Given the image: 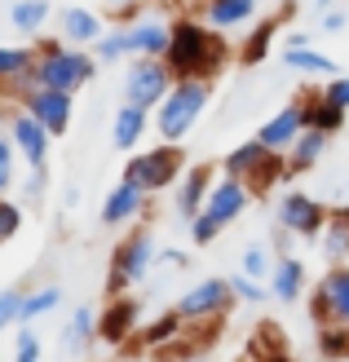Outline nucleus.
Masks as SVG:
<instances>
[{"label":"nucleus","mask_w":349,"mask_h":362,"mask_svg":"<svg viewBox=\"0 0 349 362\" xmlns=\"http://www.w3.org/2000/svg\"><path fill=\"white\" fill-rule=\"evenodd\" d=\"M230 49L222 40V31L199 23V18H177L173 23V40H168V53H164V62L177 80L186 76H199V80H212L217 71L226 66Z\"/></svg>","instance_id":"f257e3e1"},{"label":"nucleus","mask_w":349,"mask_h":362,"mask_svg":"<svg viewBox=\"0 0 349 362\" xmlns=\"http://www.w3.org/2000/svg\"><path fill=\"white\" fill-rule=\"evenodd\" d=\"M98 53H88L80 45H45L35 53V71H31V84H49V88H62V93H80V88L98 76ZM27 84V88H31Z\"/></svg>","instance_id":"f03ea898"},{"label":"nucleus","mask_w":349,"mask_h":362,"mask_svg":"<svg viewBox=\"0 0 349 362\" xmlns=\"http://www.w3.org/2000/svg\"><path fill=\"white\" fill-rule=\"evenodd\" d=\"M208 98H212V80H199V76L173 80L168 98L155 106V133L164 141H181L195 129V119L208 111Z\"/></svg>","instance_id":"7ed1b4c3"},{"label":"nucleus","mask_w":349,"mask_h":362,"mask_svg":"<svg viewBox=\"0 0 349 362\" xmlns=\"http://www.w3.org/2000/svg\"><path fill=\"white\" fill-rule=\"evenodd\" d=\"M155 257H159V243L151 230H133L128 239H120L111 252V265H106V296H124L128 287L146 283L155 269Z\"/></svg>","instance_id":"20e7f679"},{"label":"nucleus","mask_w":349,"mask_h":362,"mask_svg":"<svg viewBox=\"0 0 349 362\" xmlns=\"http://www.w3.org/2000/svg\"><path fill=\"white\" fill-rule=\"evenodd\" d=\"M181 164H186V155H181V141H164V146L155 151H137V155H128V164H124V177L128 181H137V186L146 194H155V190H168Z\"/></svg>","instance_id":"39448f33"},{"label":"nucleus","mask_w":349,"mask_h":362,"mask_svg":"<svg viewBox=\"0 0 349 362\" xmlns=\"http://www.w3.org/2000/svg\"><path fill=\"white\" fill-rule=\"evenodd\" d=\"M173 71L164 58H133L124 71V102H133V106H146V111H155V106L168 98V88H173Z\"/></svg>","instance_id":"423d86ee"},{"label":"nucleus","mask_w":349,"mask_h":362,"mask_svg":"<svg viewBox=\"0 0 349 362\" xmlns=\"http://www.w3.org/2000/svg\"><path fill=\"white\" fill-rule=\"evenodd\" d=\"M234 305L239 300L230 292V279H204V283H195L190 292H181L173 300V310L186 318V322H222Z\"/></svg>","instance_id":"0eeeda50"},{"label":"nucleus","mask_w":349,"mask_h":362,"mask_svg":"<svg viewBox=\"0 0 349 362\" xmlns=\"http://www.w3.org/2000/svg\"><path fill=\"white\" fill-rule=\"evenodd\" d=\"M274 216H279V226H283L287 234H301V239H314V243H319V234H323V226H327V216H332V208H327L323 199L305 194V190H283Z\"/></svg>","instance_id":"6e6552de"},{"label":"nucleus","mask_w":349,"mask_h":362,"mask_svg":"<svg viewBox=\"0 0 349 362\" xmlns=\"http://www.w3.org/2000/svg\"><path fill=\"white\" fill-rule=\"evenodd\" d=\"M18 98H23V111H31L53 137L71 133V119H76V93H62V88H49V84H31Z\"/></svg>","instance_id":"1a4fd4ad"},{"label":"nucleus","mask_w":349,"mask_h":362,"mask_svg":"<svg viewBox=\"0 0 349 362\" xmlns=\"http://www.w3.org/2000/svg\"><path fill=\"white\" fill-rule=\"evenodd\" d=\"M309 318L319 322H349V265H332L319 279V287L309 292Z\"/></svg>","instance_id":"9d476101"},{"label":"nucleus","mask_w":349,"mask_h":362,"mask_svg":"<svg viewBox=\"0 0 349 362\" xmlns=\"http://www.w3.org/2000/svg\"><path fill=\"white\" fill-rule=\"evenodd\" d=\"M252 186H248V177H234V173H226L222 181H212V190H208V204H204V212L212 216L217 226H230V221H239V216L248 212V204H252Z\"/></svg>","instance_id":"9b49d317"},{"label":"nucleus","mask_w":349,"mask_h":362,"mask_svg":"<svg viewBox=\"0 0 349 362\" xmlns=\"http://www.w3.org/2000/svg\"><path fill=\"white\" fill-rule=\"evenodd\" d=\"M142 327V300H133V296H111L106 300V310L98 314V340H106V345H128L133 340V332Z\"/></svg>","instance_id":"f8f14e48"},{"label":"nucleus","mask_w":349,"mask_h":362,"mask_svg":"<svg viewBox=\"0 0 349 362\" xmlns=\"http://www.w3.org/2000/svg\"><path fill=\"white\" fill-rule=\"evenodd\" d=\"M9 137H13V146L23 151V159H27L31 168H40V173L49 168V141H53V133L31 111H18L9 119Z\"/></svg>","instance_id":"ddd939ff"},{"label":"nucleus","mask_w":349,"mask_h":362,"mask_svg":"<svg viewBox=\"0 0 349 362\" xmlns=\"http://www.w3.org/2000/svg\"><path fill=\"white\" fill-rule=\"evenodd\" d=\"M301 133H305V102L297 98V102H287L279 115H270L261 129H256V141L270 146V151H279V155H287L292 141H297Z\"/></svg>","instance_id":"4468645a"},{"label":"nucleus","mask_w":349,"mask_h":362,"mask_svg":"<svg viewBox=\"0 0 349 362\" xmlns=\"http://www.w3.org/2000/svg\"><path fill=\"white\" fill-rule=\"evenodd\" d=\"M142 212H146V190L128 177H120V186L106 190V199H102V226H128Z\"/></svg>","instance_id":"2eb2a0df"},{"label":"nucleus","mask_w":349,"mask_h":362,"mask_svg":"<svg viewBox=\"0 0 349 362\" xmlns=\"http://www.w3.org/2000/svg\"><path fill=\"white\" fill-rule=\"evenodd\" d=\"M128 27V45H133V58H164L173 40V23H159V18H133Z\"/></svg>","instance_id":"dca6fc26"},{"label":"nucleus","mask_w":349,"mask_h":362,"mask_svg":"<svg viewBox=\"0 0 349 362\" xmlns=\"http://www.w3.org/2000/svg\"><path fill=\"white\" fill-rule=\"evenodd\" d=\"M208 190H212V168L208 164L186 168V177H181V186H177V216L181 221H195V216L204 212Z\"/></svg>","instance_id":"f3484780"},{"label":"nucleus","mask_w":349,"mask_h":362,"mask_svg":"<svg viewBox=\"0 0 349 362\" xmlns=\"http://www.w3.org/2000/svg\"><path fill=\"white\" fill-rule=\"evenodd\" d=\"M58 23H62V40L67 45H98L102 35H106V27L111 23H102V18L93 13V9H84V5H67L62 13H58Z\"/></svg>","instance_id":"a211bd4d"},{"label":"nucleus","mask_w":349,"mask_h":362,"mask_svg":"<svg viewBox=\"0 0 349 362\" xmlns=\"http://www.w3.org/2000/svg\"><path fill=\"white\" fill-rule=\"evenodd\" d=\"M279 155V151H270V146H261L256 137H248L244 146H234L226 159H222V173H234V177H248V186L256 177H261L265 168H270V159Z\"/></svg>","instance_id":"6ab92c4d"},{"label":"nucleus","mask_w":349,"mask_h":362,"mask_svg":"<svg viewBox=\"0 0 349 362\" xmlns=\"http://www.w3.org/2000/svg\"><path fill=\"white\" fill-rule=\"evenodd\" d=\"M305 287H309V269L297 257H279V261H274V269H270V292H274V300L292 305V300L305 296Z\"/></svg>","instance_id":"aec40b11"},{"label":"nucleus","mask_w":349,"mask_h":362,"mask_svg":"<svg viewBox=\"0 0 349 362\" xmlns=\"http://www.w3.org/2000/svg\"><path fill=\"white\" fill-rule=\"evenodd\" d=\"M146 129H151V111H146V106L124 102L120 111H115V124H111V141H115L120 151H137L142 137H146Z\"/></svg>","instance_id":"412c9836"},{"label":"nucleus","mask_w":349,"mask_h":362,"mask_svg":"<svg viewBox=\"0 0 349 362\" xmlns=\"http://www.w3.org/2000/svg\"><path fill=\"white\" fill-rule=\"evenodd\" d=\"M319 243H323V261L327 265H349V208H332Z\"/></svg>","instance_id":"4be33fe9"},{"label":"nucleus","mask_w":349,"mask_h":362,"mask_svg":"<svg viewBox=\"0 0 349 362\" xmlns=\"http://www.w3.org/2000/svg\"><path fill=\"white\" fill-rule=\"evenodd\" d=\"M327 141H332V133H323V129H309L305 124V133L292 141V151H287V168H292V177H301V173H309L323 159V151H327Z\"/></svg>","instance_id":"5701e85b"},{"label":"nucleus","mask_w":349,"mask_h":362,"mask_svg":"<svg viewBox=\"0 0 349 362\" xmlns=\"http://www.w3.org/2000/svg\"><path fill=\"white\" fill-rule=\"evenodd\" d=\"M252 13H256V0H204V23L217 31L244 27L252 23Z\"/></svg>","instance_id":"b1692460"},{"label":"nucleus","mask_w":349,"mask_h":362,"mask_svg":"<svg viewBox=\"0 0 349 362\" xmlns=\"http://www.w3.org/2000/svg\"><path fill=\"white\" fill-rule=\"evenodd\" d=\"M279 31H283V23H279V18H265V23H256V27L248 31L244 49H239V62H244V66H261V62L270 58L274 40H279Z\"/></svg>","instance_id":"393cba45"},{"label":"nucleus","mask_w":349,"mask_h":362,"mask_svg":"<svg viewBox=\"0 0 349 362\" xmlns=\"http://www.w3.org/2000/svg\"><path fill=\"white\" fill-rule=\"evenodd\" d=\"M305 102V124H309V129H323V133H341L345 129V106H336V102H327L323 98V88H319V93H305L301 98Z\"/></svg>","instance_id":"a878e982"},{"label":"nucleus","mask_w":349,"mask_h":362,"mask_svg":"<svg viewBox=\"0 0 349 362\" xmlns=\"http://www.w3.org/2000/svg\"><path fill=\"white\" fill-rule=\"evenodd\" d=\"M283 66L301 71V76H323V80L341 76V71H336V62L327 58V53H319L314 45H301V49H283Z\"/></svg>","instance_id":"bb28decb"},{"label":"nucleus","mask_w":349,"mask_h":362,"mask_svg":"<svg viewBox=\"0 0 349 362\" xmlns=\"http://www.w3.org/2000/svg\"><path fill=\"white\" fill-rule=\"evenodd\" d=\"M181 332H186V318H181L177 310H164L159 318H151L142 327V349H168Z\"/></svg>","instance_id":"cd10ccee"},{"label":"nucleus","mask_w":349,"mask_h":362,"mask_svg":"<svg viewBox=\"0 0 349 362\" xmlns=\"http://www.w3.org/2000/svg\"><path fill=\"white\" fill-rule=\"evenodd\" d=\"M31 71H35V49L0 45V80L5 84H31Z\"/></svg>","instance_id":"c85d7f7f"},{"label":"nucleus","mask_w":349,"mask_h":362,"mask_svg":"<svg viewBox=\"0 0 349 362\" xmlns=\"http://www.w3.org/2000/svg\"><path fill=\"white\" fill-rule=\"evenodd\" d=\"M319 358L323 362H349V322H319Z\"/></svg>","instance_id":"c756f323"},{"label":"nucleus","mask_w":349,"mask_h":362,"mask_svg":"<svg viewBox=\"0 0 349 362\" xmlns=\"http://www.w3.org/2000/svg\"><path fill=\"white\" fill-rule=\"evenodd\" d=\"M93 340H98V310H88V305H80V310L71 314V322H67L62 349H88Z\"/></svg>","instance_id":"7c9ffc66"},{"label":"nucleus","mask_w":349,"mask_h":362,"mask_svg":"<svg viewBox=\"0 0 349 362\" xmlns=\"http://www.w3.org/2000/svg\"><path fill=\"white\" fill-rule=\"evenodd\" d=\"M9 23L23 35H40V27L49 23V0H18L9 9Z\"/></svg>","instance_id":"2f4dec72"},{"label":"nucleus","mask_w":349,"mask_h":362,"mask_svg":"<svg viewBox=\"0 0 349 362\" xmlns=\"http://www.w3.org/2000/svg\"><path fill=\"white\" fill-rule=\"evenodd\" d=\"M62 305V287H35V292H27L23 296V314H18V322H35V318H45V314H53Z\"/></svg>","instance_id":"473e14b6"},{"label":"nucleus","mask_w":349,"mask_h":362,"mask_svg":"<svg viewBox=\"0 0 349 362\" xmlns=\"http://www.w3.org/2000/svg\"><path fill=\"white\" fill-rule=\"evenodd\" d=\"M120 58H133V45H128V27H106V35L98 40V62H120Z\"/></svg>","instance_id":"72a5a7b5"},{"label":"nucleus","mask_w":349,"mask_h":362,"mask_svg":"<svg viewBox=\"0 0 349 362\" xmlns=\"http://www.w3.org/2000/svg\"><path fill=\"white\" fill-rule=\"evenodd\" d=\"M230 292H234V300L239 305H265L274 292L265 287V279H252V274H244V269H239V274H230Z\"/></svg>","instance_id":"f704fd0d"},{"label":"nucleus","mask_w":349,"mask_h":362,"mask_svg":"<svg viewBox=\"0 0 349 362\" xmlns=\"http://www.w3.org/2000/svg\"><path fill=\"white\" fill-rule=\"evenodd\" d=\"M239 265H244V274H252V279H270V269H274L270 247L265 243H248L244 257H239Z\"/></svg>","instance_id":"c9c22d12"},{"label":"nucleus","mask_w":349,"mask_h":362,"mask_svg":"<svg viewBox=\"0 0 349 362\" xmlns=\"http://www.w3.org/2000/svg\"><path fill=\"white\" fill-rule=\"evenodd\" d=\"M217 234H222V226H217L208 212H199L195 221H190V243H195V247H212Z\"/></svg>","instance_id":"e433bc0d"},{"label":"nucleus","mask_w":349,"mask_h":362,"mask_svg":"<svg viewBox=\"0 0 349 362\" xmlns=\"http://www.w3.org/2000/svg\"><path fill=\"white\" fill-rule=\"evenodd\" d=\"M18 230H23V208L9 204V199H0V243H9Z\"/></svg>","instance_id":"4c0bfd02"},{"label":"nucleus","mask_w":349,"mask_h":362,"mask_svg":"<svg viewBox=\"0 0 349 362\" xmlns=\"http://www.w3.org/2000/svg\"><path fill=\"white\" fill-rule=\"evenodd\" d=\"M23 296L27 292H18V287H5V292H0V332H5L9 322H18V314H23Z\"/></svg>","instance_id":"58836bf2"},{"label":"nucleus","mask_w":349,"mask_h":362,"mask_svg":"<svg viewBox=\"0 0 349 362\" xmlns=\"http://www.w3.org/2000/svg\"><path fill=\"white\" fill-rule=\"evenodd\" d=\"M40 336H35L31 327H23L18 332V345H13V362H40Z\"/></svg>","instance_id":"ea45409f"},{"label":"nucleus","mask_w":349,"mask_h":362,"mask_svg":"<svg viewBox=\"0 0 349 362\" xmlns=\"http://www.w3.org/2000/svg\"><path fill=\"white\" fill-rule=\"evenodd\" d=\"M13 137H5L0 133V194H5L9 186H13Z\"/></svg>","instance_id":"a19ab883"},{"label":"nucleus","mask_w":349,"mask_h":362,"mask_svg":"<svg viewBox=\"0 0 349 362\" xmlns=\"http://www.w3.org/2000/svg\"><path fill=\"white\" fill-rule=\"evenodd\" d=\"M323 98H327V102H336V106H345V111H349V76H332V80L323 84Z\"/></svg>","instance_id":"79ce46f5"},{"label":"nucleus","mask_w":349,"mask_h":362,"mask_svg":"<svg viewBox=\"0 0 349 362\" xmlns=\"http://www.w3.org/2000/svg\"><path fill=\"white\" fill-rule=\"evenodd\" d=\"M345 23H349V13H336V9H327V13L319 18V31L336 35V31H345Z\"/></svg>","instance_id":"37998d69"},{"label":"nucleus","mask_w":349,"mask_h":362,"mask_svg":"<svg viewBox=\"0 0 349 362\" xmlns=\"http://www.w3.org/2000/svg\"><path fill=\"white\" fill-rule=\"evenodd\" d=\"M186 261H190V257H186V252H177V247H164L159 257H155V265H177V269L186 265Z\"/></svg>","instance_id":"c03bdc74"},{"label":"nucleus","mask_w":349,"mask_h":362,"mask_svg":"<svg viewBox=\"0 0 349 362\" xmlns=\"http://www.w3.org/2000/svg\"><path fill=\"white\" fill-rule=\"evenodd\" d=\"M274 252H279V257H292V239H287L283 226H279V234H274Z\"/></svg>","instance_id":"a18cd8bd"},{"label":"nucleus","mask_w":349,"mask_h":362,"mask_svg":"<svg viewBox=\"0 0 349 362\" xmlns=\"http://www.w3.org/2000/svg\"><path fill=\"white\" fill-rule=\"evenodd\" d=\"M301 45H309V35H305V31H292L287 40H283V49H301Z\"/></svg>","instance_id":"49530a36"},{"label":"nucleus","mask_w":349,"mask_h":362,"mask_svg":"<svg viewBox=\"0 0 349 362\" xmlns=\"http://www.w3.org/2000/svg\"><path fill=\"white\" fill-rule=\"evenodd\" d=\"M327 9H332V0H319V13H327Z\"/></svg>","instance_id":"de8ad7c7"},{"label":"nucleus","mask_w":349,"mask_h":362,"mask_svg":"<svg viewBox=\"0 0 349 362\" xmlns=\"http://www.w3.org/2000/svg\"><path fill=\"white\" fill-rule=\"evenodd\" d=\"M155 5H164V0H155Z\"/></svg>","instance_id":"09e8293b"}]
</instances>
